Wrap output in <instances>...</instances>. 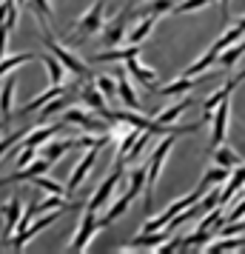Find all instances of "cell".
<instances>
[{"instance_id": "1", "label": "cell", "mask_w": 245, "mask_h": 254, "mask_svg": "<svg viewBox=\"0 0 245 254\" xmlns=\"http://www.w3.org/2000/svg\"><path fill=\"white\" fill-rule=\"evenodd\" d=\"M43 43H46L49 52H51V55H57L60 63H63L69 71H74L80 80H92V71H89V66H86V63L77 58V55H71V49H66L63 43H57L54 37L49 35V29H43Z\"/></svg>"}, {"instance_id": "2", "label": "cell", "mask_w": 245, "mask_h": 254, "mask_svg": "<svg viewBox=\"0 0 245 254\" xmlns=\"http://www.w3.org/2000/svg\"><path fill=\"white\" fill-rule=\"evenodd\" d=\"M174 137L177 134H168V137L154 149V154L148 157V177H146V206H151L154 203V189H157V177H160V169H163L165 157H168V151L174 146Z\"/></svg>"}, {"instance_id": "3", "label": "cell", "mask_w": 245, "mask_h": 254, "mask_svg": "<svg viewBox=\"0 0 245 254\" xmlns=\"http://www.w3.org/2000/svg\"><path fill=\"white\" fill-rule=\"evenodd\" d=\"M103 3H105V0H97L92 9L77 20L74 35H71V43H77V40H83V37H92L94 32H100V29H103Z\"/></svg>"}, {"instance_id": "4", "label": "cell", "mask_w": 245, "mask_h": 254, "mask_svg": "<svg viewBox=\"0 0 245 254\" xmlns=\"http://www.w3.org/2000/svg\"><path fill=\"white\" fill-rule=\"evenodd\" d=\"M60 214H63V208H51L46 217H40V220H35V223H32V229H23V231H17L14 237H9V246H12V249H23V246L32 240L35 234H40L43 229H49L51 223H57Z\"/></svg>"}, {"instance_id": "5", "label": "cell", "mask_w": 245, "mask_h": 254, "mask_svg": "<svg viewBox=\"0 0 245 254\" xmlns=\"http://www.w3.org/2000/svg\"><path fill=\"white\" fill-rule=\"evenodd\" d=\"M97 231V208H92L86 203L83 208V220H80V229L74 234V240H71V252H86V246L92 240V234Z\"/></svg>"}, {"instance_id": "6", "label": "cell", "mask_w": 245, "mask_h": 254, "mask_svg": "<svg viewBox=\"0 0 245 254\" xmlns=\"http://www.w3.org/2000/svg\"><path fill=\"white\" fill-rule=\"evenodd\" d=\"M123 169H126V166H123V163H117L114 169L108 172V177H105L103 183H100V189H97V191H94V197L89 200V206L100 211V208L108 203V197H111V191H114V186L120 183V177H123Z\"/></svg>"}, {"instance_id": "7", "label": "cell", "mask_w": 245, "mask_h": 254, "mask_svg": "<svg viewBox=\"0 0 245 254\" xmlns=\"http://www.w3.org/2000/svg\"><path fill=\"white\" fill-rule=\"evenodd\" d=\"M228 117H231V97H225L217 109H214V117H211V123H214V134H211V149L214 146H220L225 134H228Z\"/></svg>"}, {"instance_id": "8", "label": "cell", "mask_w": 245, "mask_h": 254, "mask_svg": "<svg viewBox=\"0 0 245 254\" xmlns=\"http://www.w3.org/2000/svg\"><path fill=\"white\" fill-rule=\"evenodd\" d=\"M63 117H66V123H74V126L86 128V131H108V120H103V117L97 120L94 115L83 112V109H66Z\"/></svg>"}, {"instance_id": "9", "label": "cell", "mask_w": 245, "mask_h": 254, "mask_svg": "<svg viewBox=\"0 0 245 254\" xmlns=\"http://www.w3.org/2000/svg\"><path fill=\"white\" fill-rule=\"evenodd\" d=\"M0 214H6V226H3L0 240L9 243L12 231H17V223H20V217H23V200H20V197H12L6 206H0Z\"/></svg>"}, {"instance_id": "10", "label": "cell", "mask_w": 245, "mask_h": 254, "mask_svg": "<svg viewBox=\"0 0 245 254\" xmlns=\"http://www.w3.org/2000/svg\"><path fill=\"white\" fill-rule=\"evenodd\" d=\"M243 80H245V71H243V74H237V77H231V80L225 83L222 89H217L214 94H208V97L202 100V109H205V123H208L211 117H214V109H217V106L225 100V97H231V92H234V89H237V86H240Z\"/></svg>"}, {"instance_id": "11", "label": "cell", "mask_w": 245, "mask_h": 254, "mask_svg": "<svg viewBox=\"0 0 245 254\" xmlns=\"http://www.w3.org/2000/svg\"><path fill=\"white\" fill-rule=\"evenodd\" d=\"M100 154V149H89L86 154H83V160L74 166V172H71L69 177V186H66V194H74L77 189H80V183L86 180V174L92 172V166H94V157Z\"/></svg>"}, {"instance_id": "12", "label": "cell", "mask_w": 245, "mask_h": 254, "mask_svg": "<svg viewBox=\"0 0 245 254\" xmlns=\"http://www.w3.org/2000/svg\"><path fill=\"white\" fill-rule=\"evenodd\" d=\"M69 89H77V83H74V86H66V83H54L51 89H46V92H40V94L35 97V100H29V103L23 106V115H32V112H40V109H43V106L49 103V100H54L57 94H66Z\"/></svg>"}, {"instance_id": "13", "label": "cell", "mask_w": 245, "mask_h": 254, "mask_svg": "<svg viewBox=\"0 0 245 254\" xmlns=\"http://www.w3.org/2000/svg\"><path fill=\"white\" fill-rule=\"evenodd\" d=\"M49 169H51V163H49L46 157L32 160V163H26L23 169H17L14 174H9V177L3 180V186H6V183H17V180H32V177H37V174H46Z\"/></svg>"}, {"instance_id": "14", "label": "cell", "mask_w": 245, "mask_h": 254, "mask_svg": "<svg viewBox=\"0 0 245 254\" xmlns=\"http://www.w3.org/2000/svg\"><path fill=\"white\" fill-rule=\"evenodd\" d=\"M140 49H143V43H129L126 49L114 46V49H108V52L94 55V60H97V63H117V60H123V63H126L129 58H137V55H140Z\"/></svg>"}, {"instance_id": "15", "label": "cell", "mask_w": 245, "mask_h": 254, "mask_svg": "<svg viewBox=\"0 0 245 254\" xmlns=\"http://www.w3.org/2000/svg\"><path fill=\"white\" fill-rule=\"evenodd\" d=\"M243 186H245V163H240L237 169H231L228 180H225V189L220 191V206H225V203H228V200L243 189Z\"/></svg>"}, {"instance_id": "16", "label": "cell", "mask_w": 245, "mask_h": 254, "mask_svg": "<svg viewBox=\"0 0 245 254\" xmlns=\"http://www.w3.org/2000/svg\"><path fill=\"white\" fill-rule=\"evenodd\" d=\"M60 131H63V123H51V126H37V128H32V131L26 134L23 146H32V149H37V146L49 143V140L54 137V134H60Z\"/></svg>"}, {"instance_id": "17", "label": "cell", "mask_w": 245, "mask_h": 254, "mask_svg": "<svg viewBox=\"0 0 245 254\" xmlns=\"http://www.w3.org/2000/svg\"><path fill=\"white\" fill-rule=\"evenodd\" d=\"M117 97L129 106V109H140V97H137V94H134V89H131L129 71H126V69L117 71Z\"/></svg>"}, {"instance_id": "18", "label": "cell", "mask_w": 245, "mask_h": 254, "mask_svg": "<svg viewBox=\"0 0 245 254\" xmlns=\"http://www.w3.org/2000/svg\"><path fill=\"white\" fill-rule=\"evenodd\" d=\"M129 14H131V9H123L114 17V23L105 29V46H117V43L126 40V20H129Z\"/></svg>"}, {"instance_id": "19", "label": "cell", "mask_w": 245, "mask_h": 254, "mask_svg": "<svg viewBox=\"0 0 245 254\" xmlns=\"http://www.w3.org/2000/svg\"><path fill=\"white\" fill-rule=\"evenodd\" d=\"M199 74L197 77H188V74H183V77H177L174 83H168V86H163V89H154L157 94H163V97H171V94H186L191 92V89H197L199 86Z\"/></svg>"}, {"instance_id": "20", "label": "cell", "mask_w": 245, "mask_h": 254, "mask_svg": "<svg viewBox=\"0 0 245 254\" xmlns=\"http://www.w3.org/2000/svg\"><path fill=\"white\" fill-rule=\"evenodd\" d=\"M14 86H17V80H14V77H9V80L3 83V89H0V123H3V126H9V120H12Z\"/></svg>"}, {"instance_id": "21", "label": "cell", "mask_w": 245, "mask_h": 254, "mask_svg": "<svg viewBox=\"0 0 245 254\" xmlns=\"http://www.w3.org/2000/svg\"><path fill=\"white\" fill-rule=\"evenodd\" d=\"M126 71H129L134 80H140L143 86H154V83H157V71L148 69V66H143L137 58H129V60H126Z\"/></svg>"}, {"instance_id": "22", "label": "cell", "mask_w": 245, "mask_h": 254, "mask_svg": "<svg viewBox=\"0 0 245 254\" xmlns=\"http://www.w3.org/2000/svg\"><path fill=\"white\" fill-rule=\"evenodd\" d=\"M211 157H214V160H217V166H222V169H237V166L243 163V157H240L231 146H222V143L211 149Z\"/></svg>"}, {"instance_id": "23", "label": "cell", "mask_w": 245, "mask_h": 254, "mask_svg": "<svg viewBox=\"0 0 245 254\" xmlns=\"http://www.w3.org/2000/svg\"><path fill=\"white\" fill-rule=\"evenodd\" d=\"M83 100H86V106H92L94 115L100 117L105 112V94L97 89V83H89V86H83Z\"/></svg>"}, {"instance_id": "24", "label": "cell", "mask_w": 245, "mask_h": 254, "mask_svg": "<svg viewBox=\"0 0 245 254\" xmlns=\"http://www.w3.org/2000/svg\"><path fill=\"white\" fill-rule=\"evenodd\" d=\"M245 55V37L243 40H237L234 46L228 49H222L220 52V58H217V66H222V69H231V66H237V60Z\"/></svg>"}, {"instance_id": "25", "label": "cell", "mask_w": 245, "mask_h": 254, "mask_svg": "<svg viewBox=\"0 0 245 254\" xmlns=\"http://www.w3.org/2000/svg\"><path fill=\"white\" fill-rule=\"evenodd\" d=\"M131 200H134V197H131L129 191H126V194H123V197H120V200L114 203V206H111L108 211H105L103 217L97 220V226H111V223H114L117 217H123V214H126V208H129V203H131Z\"/></svg>"}, {"instance_id": "26", "label": "cell", "mask_w": 245, "mask_h": 254, "mask_svg": "<svg viewBox=\"0 0 245 254\" xmlns=\"http://www.w3.org/2000/svg\"><path fill=\"white\" fill-rule=\"evenodd\" d=\"M154 23H157V14H146V17H143V23L137 26L134 32L126 35V43H146V37L154 32Z\"/></svg>"}, {"instance_id": "27", "label": "cell", "mask_w": 245, "mask_h": 254, "mask_svg": "<svg viewBox=\"0 0 245 254\" xmlns=\"http://www.w3.org/2000/svg\"><path fill=\"white\" fill-rule=\"evenodd\" d=\"M168 226H165V231H143V234H137L134 240H131V246H140V249H151V246H163L165 237H168Z\"/></svg>"}, {"instance_id": "28", "label": "cell", "mask_w": 245, "mask_h": 254, "mask_svg": "<svg viewBox=\"0 0 245 254\" xmlns=\"http://www.w3.org/2000/svg\"><path fill=\"white\" fill-rule=\"evenodd\" d=\"M191 106H194V97H183V100H180V103H174L171 109L160 112V115H157V120H160L163 126H168V123H174V120H177L180 115H183L186 109H191Z\"/></svg>"}, {"instance_id": "29", "label": "cell", "mask_w": 245, "mask_h": 254, "mask_svg": "<svg viewBox=\"0 0 245 254\" xmlns=\"http://www.w3.org/2000/svg\"><path fill=\"white\" fill-rule=\"evenodd\" d=\"M69 149H74V140H60V143H46V149H43V157H46L51 166L66 154Z\"/></svg>"}, {"instance_id": "30", "label": "cell", "mask_w": 245, "mask_h": 254, "mask_svg": "<svg viewBox=\"0 0 245 254\" xmlns=\"http://www.w3.org/2000/svg\"><path fill=\"white\" fill-rule=\"evenodd\" d=\"M240 246H245V237H222V240L211 243L208 249H202V252H208V254H220V252H237Z\"/></svg>"}, {"instance_id": "31", "label": "cell", "mask_w": 245, "mask_h": 254, "mask_svg": "<svg viewBox=\"0 0 245 254\" xmlns=\"http://www.w3.org/2000/svg\"><path fill=\"white\" fill-rule=\"evenodd\" d=\"M151 134H154V131H143L140 137L134 140V146L129 149V154H126L123 160H117V163H123V166H126V163H134V160H137V157L143 154V151H146V146H148V140H151Z\"/></svg>"}, {"instance_id": "32", "label": "cell", "mask_w": 245, "mask_h": 254, "mask_svg": "<svg viewBox=\"0 0 245 254\" xmlns=\"http://www.w3.org/2000/svg\"><path fill=\"white\" fill-rule=\"evenodd\" d=\"M29 60H37V55H32V52H23V55H12V58H3V60H0V77H3V74H9L12 69H17L20 63H29Z\"/></svg>"}, {"instance_id": "33", "label": "cell", "mask_w": 245, "mask_h": 254, "mask_svg": "<svg viewBox=\"0 0 245 254\" xmlns=\"http://www.w3.org/2000/svg\"><path fill=\"white\" fill-rule=\"evenodd\" d=\"M40 60H43V66L49 69V77H51V83H63V69H66V66L57 60V55H51V52H49V55H43Z\"/></svg>"}, {"instance_id": "34", "label": "cell", "mask_w": 245, "mask_h": 254, "mask_svg": "<svg viewBox=\"0 0 245 254\" xmlns=\"http://www.w3.org/2000/svg\"><path fill=\"white\" fill-rule=\"evenodd\" d=\"M146 177H148V166H137V169L129 174V194L131 197L140 194V189L146 186Z\"/></svg>"}, {"instance_id": "35", "label": "cell", "mask_w": 245, "mask_h": 254, "mask_svg": "<svg viewBox=\"0 0 245 254\" xmlns=\"http://www.w3.org/2000/svg\"><path fill=\"white\" fill-rule=\"evenodd\" d=\"M174 6H177V0H151V3L143 6L140 12L143 14H157V17H160V14H171Z\"/></svg>"}, {"instance_id": "36", "label": "cell", "mask_w": 245, "mask_h": 254, "mask_svg": "<svg viewBox=\"0 0 245 254\" xmlns=\"http://www.w3.org/2000/svg\"><path fill=\"white\" fill-rule=\"evenodd\" d=\"M66 103H69V92H66V94H57L54 100H49V103L40 109V112H43V115H40V120H49L51 115H57L60 109H66Z\"/></svg>"}, {"instance_id": "37", "label": "cell", "mask_w": 245, "mask_h": 254, "mask_svg": "<svg viewBox=\"0 0 245 254\" xmlns=\"http://www.w3.org/2000/svg\"><path fill=\"white\" fill-rule=\"evenodd\" d=\"M32 183L40 186L46 194H66V186H60V183H54V180H49L46 174H37V177H32Z\"/></svg>"}, {"instance_id": "38", "label": "cell", "mask_w": 245, "mask_h": 254, "mask_svg": "<svg viewBox=\"0 0 245 254\" xmlns=\"http://www.w3.org/2000/svg\"><path fill=\"white\" fill-rule=\"evenodd\" d=\"M228 174H231V169H222V166H217V169H208V172L202 174V183H205V186L225 183V180H228Z\"/></svg>"}, {"instance_id": "39", "label": "cell", "mask_w": 245, "mask_h": 254, "mask_svg": "<svg viewBox=\"0 0 245 254\" xmlns=\"http://www.w3.org/2000/svg\"><path fill=\"white\" fill-rule=\"evenodd\" d=\"M214 0H183V3H177L174 12L171 14H183V12H197V9H202V6H211Z\"/></svg>"}, {"instance_id": "40", "label": "cell", "mask_w": 245, "mask_h": 254, "mask_svg": "<svg viewBox=\"0 0 245 254\" xmlns=\"http://www.w3.org/2000/svg\"><path fill=\"white\" fill-rule=\"evenodd\" d=\"M97 89L105 94V100H114L117 97V80H111V77H97Z\"/></svg>"}, {"instance_id": "41", "label": "cell", "mask_w": 245, "mask_h": 254, "mask_svg": "<svg viewBox=\"0 0 245 254\" xmlns=\"http://www.w3.org/2000/svg\"><path fill=\"white\" fill-rule=\"evenodd\" d=\"M26 131L23 128H20V131H12V134H6V137L0 140V160H3V154H9V149H12V146H17V143H20V137H23Z\"/></svg>"}, {"instance_id": "42", "label": "cell", "mask_w": 245, "mask_h": 254, "mask_svg": "<svg viewBox=\"0 0 245 254\" xmlns=\"http://www.w3.org/2000/svg\"><path fill=\"white\" fill-rule=\"evenodd\" d=\"M29 3H32V9H35L37 14H43V17H51V14H54V9H51L49 0H29Z\"/></svg>"}, {"instance_id": "43", "label": "cell", "mask_w": 245, "mask_h": 254, "mask_svg": "<svg viewBox=\"0 0 245 254\" xmlns=\"http://www.w3.org/2000/svg\"><path fill=\"white\" fill-rule=\"evenodd\" d=\"M217 223H220V208H214L211 214H205L197 226H199V229H211V226H217Z\"/></svg>"}, {"instance_id": "44", "label": "cell", "mask_w": 245, "mask_h": 254, "mask_svg": "<svg viewBox=\"0 0 245 254\" xmlns=\"http://www.w3.org/2000/svg\"><path fill=\"white\" fill-rule=\"evenodd\" d=\"M6 46H9V26L0 23V60H3V55H6Z\"/></svg>"}, {"instance_id": "45", "label": "cell", "mask_w": 245, "mask_h": 254, "mask_svg": "<svg viewBox=\"0 0 245 254\" xmlns=\"http://www.w3.org/2000/svg\"><path fill=\"white\" fill-rule=\"evenodd\" d=\"M180 246H183V237H174V240H168V243L163 246V249H157V252H163V254H171V252H177Z\"/></svg>"}, {"instance_id": "46", "label": "cell", "mask_w": 245, "mask_h": 254, "mask_svg": "<svg viewBox=\"0 0 245 254\" xmlns=\"http://www.w3.org/2000/svg\"><path fill=\"white\" fill-rule=\"evenodd\" d=\"M222 6V23H231V0H220Z\"/></svg>"}, {"instance_id": "47", "label": "cell", "mask_w": 245, "mask_h": 254, "mask_svg": "<svg viewBox=\"0 0 245 254\" xmlns=\"http://www.w3.org/2000/svg\"><path fill=\"white\" fill-rule=\"evenodd\" d=\"M237 26H240V29H243V32H245V14H243V17H240V23H237Z\"/></svg>"}, {"instance_id": "48", "label": "cell", "mask_w": 245, "mask_h": 254, "mask_svg": "<svg viewBox=\"0 0 245 254\" xmlns=\"http://www.w3.org/2000/svg\"><path fill=\"white\" fill-rule=\"evenodd\" d=\"M0 243H3V240H0Z\"/></svg>"}]
</instances>
